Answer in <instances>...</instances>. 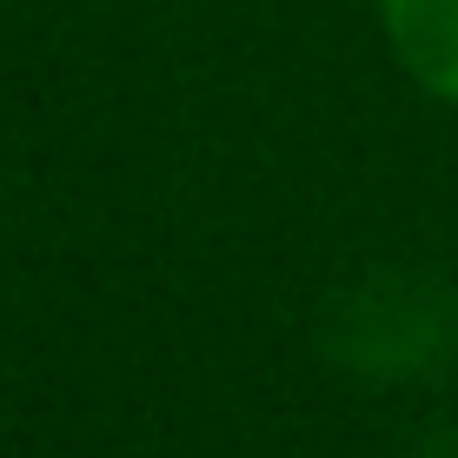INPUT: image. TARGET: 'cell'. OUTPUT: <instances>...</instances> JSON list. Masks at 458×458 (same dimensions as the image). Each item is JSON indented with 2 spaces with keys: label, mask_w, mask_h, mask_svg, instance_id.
<instances>
[{
  "label": "cell",
  "mask_w": 458,
  "mask_h": 458,
  "mask_svg": "<svg viewBox=\"0 0 458 458\" xmlns=\"http://www.w3.org/2000/svg\"><path fill=\"white\" fill-rule=\"evenodd\" d=\"M386 47L432 100L458 106V0H378Z\"/></svg>",
  "instance_id": "6da1fadb"
}]
</instances>
